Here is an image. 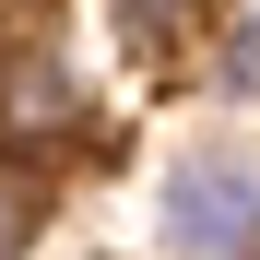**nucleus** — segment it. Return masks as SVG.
Masks as SVG:
<instances>
[{
  "mask_svg": "<svg viewBox=\"0 0 260 260\" xmlns=\"http://www.w3.org/2000/svg\"><path fill=\"white\" fill-rule=\"evenodd\" d=\"M154 225H166L178 260H260V154H237V142L178 154V166H166Z\"/></svg>",
  "mask_w": 260,
  "mask_h": 260,
  "instance_id": "obj_1",
  "label": "nucleus"
},
{
  "mask_svg": "<svg viewBox=\"0 0 260 260\" xmlns=\"http://www.w3.org/2000/svg\"><path fill=\"white\" fill-rule=\"evenodd\" d=\"M0 130H83V83H71V59L48 48V36H24V48H0Z\"/></svg>",
  "mask_w": 260,
  "mask_h": 260,
  "instance_id": "obj_2",
  "label": "nucleus"
},
{
  "mask_svg": "<svg viewBox=\"0 0 260 260\" xmlns=\"http://www.w3.org/2000/svg\"><path fill=\"white\" fill-rule=\"evenodd\" d=\"M36 237H48V178H36V166H12V154H0V260H24Z\"/></svg>",
  "mask_w": 260,
  "mask_h": 260,
  "instance_id": "obj_3",
  "label": "nucleus"
},
{
  "mask_svg": "<svg viewBox=\"0 0 260 260\" xmlns=\"http://www.w3.org/2000/svg\"><path fill=\"white\" fill-rule=\"evenodd\" d=\"M189 12H201V0H118V24L142 36V48H166V36H189Z\"/></svg>",
  "mask_w": 260,
  "mask_h": 260,
  "instance_id": "obj_4",
  "label": "nucleus"
}]
</instances>
